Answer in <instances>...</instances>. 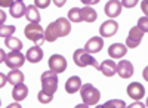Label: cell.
I'll list each match as a JSON object with an SVG mask.
<instances>
[{
	"label": "cell",
	"instance_id": "obj_23",
	"mask_svg": "<svg viewBox=\"0 0 148 108\" xmlns=\"http://www.w3.org/2000/svg\"><path fill=\"white\" fill-rule=\"evenodd\" d=\"M82 12V21H86V22H95L96 18H98V14H96V10L92 9V8H83L80 9Z\"/></svg>",
	"mask_w": 148,
	"mask_h": 108
},
{
	"label": "cell",
	"instance_id": "obj_25",
	"mask_svg": "<svg viewBox=\"0 0 148 108\" xmlns=\"http://www.w3.org/2000/svg\"><path fill=\"white\" fill-rule=\"evenodd\" d=\"M70 22H82V12L80 8H71L68 10V18Z\"/></svg>",
	"mask_w": 148,
	"mask_h": 108
},
{
	"label": "cell",
	"instance_id": "obj_21",
	"mask_svg": "<svg viewBox=\"0 0 148 108\" xmlns=\"http://www.w3.org/2000/svg\"><path fill=\"white\" fill-rule=\"evenodd\" d=\"M9 12L14 18H22L25 15V5H24V2H21V0H16V2H14V5L9 8Z\"/></svg>",
	"mask_w": 148,
	"mask_h": 108
},
{
	"label": "cell",
	"instance_id": "obj_28",
	"mask_svg": "<svg viewBox=\"0 0 148 108\" xmlns=\"http://www.w3.org/2000/svg\"><path fill=\"white\" fill-rule=\"evenodd\" d=\"M52 99H53V96L45 93L43 90H40L39 93H37V101H39L40 104H49V102H52Z\"/></svg>",
	"mask_w": 148,
	"mask_h": 108
},
{
	"label": "cell",
	"instance_id": "obj_41",
	"mask_svg": "<svg viewBox=\"0 0 148 108\" xmlns=\"http://www.w3.org/2000/svg\"><path fill=\"white\" fill-rule=\"evenodd\" d=\"M95 108H104L102 105H98V107H95Z\"/></svg>",
	"mask_w": 148,
	"mask_h": 108
},
{
	"label": "cell",
	"instance_id": "obj_5",
	"mask_svg": "<svg viewBox=\"0 0 148 108\" xmlns=\"http://www.w3.org/2000/svg\"><path fill=\"white\" fill-rule=\"evenodd\" d=\"M49 70L53 71L55 74H61V73H64V71L67 70V61H65V58L62 55H52L51 58H49Z\"/></svg>",
	"mask_w": 148,
	"mask_h": 108
},
{
	"label": "cell",
	"instance_id": "obj_14",
	"mask_svg": "<svg viewBox=\"0 0 148 108\" xmlns=\"http://www.w3.org/2000/svg\"><path fill=\"white\" fill-rule=\"evenodd\" d=\"M127 53V47L121 43H114L108 47V55L111 59H119V58H123Z\"/></svg>",
	"mask_w": 148,
	"mask_h": 108
},
{
	"label": "cell",
	"instance_id": "obj_31",
	"mask_svg": "<svg viewBox=\"0 0 148 108\" xmlns=\"http://www.w3.org/2000/svg\"><path fill=\"white\" fill-rule=\"evenodd\" d=\"M136 3H138V0H123V2H120V5H121V8L125 6V8H135L136 6Z\"/></svg>",
	"mask_w": 148,
	"mask_h": 108
},
{
	"label": "cell",
	"instance_id": "obj_19",
	"mask_svg": "<svg viewBox=\"0 0 148 108\" xmlns=\"http://www.w3.org/2000/svg\"><path fill=\"white\" fill-rule=\"evenodd\" d=\"M56 27H58V31H59V37H65V36L70 34L71 31V24L67 18H58L55 21Z\"/></svg>",
	"mask_w": 148,
	"mask_h": 108
},
{
	"label": "cell",
	"instance_id": "obj_15",
	"mask_svg": "<svg viewBox=\"0 0 148 108\" xmlns=\"http://www.w3.org/2000/svg\"><path fill=\"white\" fill-rule=\"evenodd\" d=\"M28 96V87L24 85V83H21V85H16L14 87V92H12V98H14L16 102H21L24 101Z\"/></svg>",
	"mask_w": 148,
	"mask_h": 108
},
{
	"label": "cell",
	"instance_id": "obj_27",
	"mask_svg": "<svg viewBox=\"0 0 148 108\" xmlns=\"http://www.w3.org/2000/svg\"><path fill=\"white\" fill-rule=\"evenodd\" d=\"M102 107L104 108H126V102L123 99H111V101H107Z\"/></svg>",
	"mask_w": 148,
	"mask_h": 108
},
{
	"label": "cell",
	"instance_id": "obj_37",
	"mask_svg": "<svg viewBox=\"0 0 148 108\" xmlns=\"http://www.w3.org/2000/svg\"><path fill=\"white\" fill-rule=\"evenodd\" d=\"M5 59H6V53H5L3 49H0V64L5 62Z\"/></svg>",
	"mask_w": 148,
	"mask_h": 108
},
{
	"label": "cell",
	"instance_id": "obj_2",
	"mask_svg": "<svg viewBox=\"0 0 148 108\" xmlns=\"http://www.w3.org/2000/svg\"><path fill=\"white\" fill-rule=\"evenodd\" d=\"M40 81H42V90L53 96V93L58 90V74H55L51 70L45 71L40 77Z\"/></svg>",
	"mask_w": 148,
	"mask_h": 108
},
{
	"label": "cell",
	"instance_id": "obj_39",
	"mask_svg": "<svg viewBox=\"0 0 148 108\" xmlns=\"http://www.w3.org/2000/svg\"><path fill=\"white\" fill-rule=\"evenodd\" d=\"M8 108H22L18 102H15V104H10V105H8Z\"/></svg>",
	"mask_w": 148,
	"mask_h": 108
},
{
	"label": "cell",
	"instance_id": "obj_42",
	"mask_svg": "<svg viewBox=\"0 0 148 108\" xmlns=\"http://www.w3.org/2000/svg\"><path fill=\"white\" fill-rule=\"evenodd\" d=\"M0 104H2V101H0Z\"/></svg>",
	"mask_w": 148,
	"mask_h": 108
},
{
	"label": "cell",
	"instance_id": "obj_1",
	"mask_svg": "<svg viewBox=\"0 0 148 108\" xmlns=\"http://www.w3.org/2000/svg\"><path fill=\"white\" fill-rule=\"evenodd\" d=\"M80 96L83 99V104L86 105H96L101 99V93L93 85L90 83H86V85H82L80 87Z\"/></svg>",
	"mask_w": 148,
	"mask_h": 108
},
{
	"label": "cell",
	"instance_id": "obj_11",
	"mask_svg": "<svg viewBox=\"0 0 148 108\" xmlns=\"http://www.w3.org/2000/svg\"><path fill=\"white\" fill-rule=\"evenodd\" d=\"M127 95H129V96H130L132 99L139 101V99H142V98H144V95H145V89H144V86L141 85V83L133 81V83H130V85L127 86Z\"/></svg>",
	"mask_w": 148,
	"mask_h": 108
},
{
	"label": "cell",
	"instance_id": "obj_12",
	"mask_svg": "<svg viewBox=\"0 0 148 108\" xmlns=\"http://www.w3.org/2000/svg\"><path fill=\"white\" fill-rule=\"evenodd\" d=\"M43 59V51L40 49V46H31L25 53V61L31 64H37Z\"/></svg>",
	"mask_w": 148,
	"mask_h": 108
},
{
	"label": "cell",
	"instance_id": "obj_13",
	"mask_svg": "<svg viewBox=\"0 0 148 108\" xmlns=\"http://www.w3.org/2000/svg\"><path fill=\"white\" fill-rule=\"evenodd\" d=\"M104 10H105V15L113 19V18H117L121 14V5L117 0H111V2H107Z\"/></svg>",
	"mask_w": 148,
	"mask_h": 108
},
{
	"label": "cell",
	"instance_id": "obj_32",
	"mask_svg": "<svg viewBox=\"0 0 148 108\" xmlns=\"http://www.w3.org/2000/svg\"><path fill=\"white\" fill-rule=\"evenodd\" d=\"M126 108H145V105H144L142 102L136 101V102H133V104H130V105H126Z\"/></svg>",
	"mask_w": 148,
	"mask_h": 108
},
{
	"label": "cell",
	"instance_id": "obj_10",
	"mask_svg": "<svg viewBox=\"0 0 148 108\" xmlns=\"http://www.w3.org/2000/svg\"><path fill=\"white\" fill-rule=\"evenodd\" d=\"M102 47H104V40H102V37H98V36H95V37L89 39L88 43L84 44V52H88L89 55L98 53V52H101Z\"/></svg>",
	"mask_w": 148,
	"mask_h": 108
},
{
	"label": "cell",
	"instance_id": "obj_6",
	"mask_svg": "<svg viewBox=\"0 0 148 108\" xmlns=\"http://www.w3.org/2000/svg\"><path fill=\"white\" fill-rule=\"evenodd\" d=\"M25 62V56H24L21 52H9L6 55V59H5V64L10 68V70H18L19 67L24 65Z\"/></svg>",
	"mask_w": 148,
	"mask_h": 108
},
{
	"label": "cell",
	"instance_id": "obj_8",
	"mask_svg": "<svg viewBox=\"0 0 148 108\" xmlns=\"http://www.w3.org/2000/svg\"><path fill=\"white\" fill-rule=\"evenodd\" d=\"M116 74H119L121 79H129L133 76V65L127 59H123L116 65Z\"/></svg>",
	"mask_w": 148,
	"mask_h": 108
},
{
	"label": "cell",
	"instance_id": "obj_9",
	"mask_svg": "<svg viewBox=\"0 0 148 108\" xmlns=\"http://www.w3.org/2000/svg\"><path fill=\"white\" fill-rule=\"evenodd\" d=\"M117 30H119V24L114 19H110L102 22V25L99 27V34L101 37H113L117 33Z\"/></svg>",
	"mask_w": 148,
	"mask_h": 108
},
{
	"label": "cell",
	"instance_id": "obj_3",
	"mask_svg": "<svg viewBox=\"0 0 148 108\" xmlns=\"http://www.w3.org/2000/svg\"><path fill=\"white\" fill-rule=\"evenodd\" d=\"M73 59H74V62H76V65L80 67V68H84V67L90 65V67H93L95 70H99V64H98V61H96L92 55H89L88 52H84V49L74 51Z\"/></svg>",
	"mask_w": 148,
	"mask_h": 108
},
{
	"label": "cell",
	"instance_id": "obj_36",
	"mask_svg": "<svg viewBox=\"0 0 148 108\" xmlns=\"http://www.w3.org/2000/svg\"><path fill=\"white\" fill-rule=\"evenodd\" d=\"M6 21V14L0 9V25H3V22Z\"/></svg>",
	"mask_w": 148,
	"mask_h": 108
},
{
	"label": "cell",
	"instance_id": "obj_24",
	"mask_svg": "<svg viewBox=\"0 0 148 108\" xmlns=\"http://www.w3.org/2000/svg\"><path fill=\"white\" fill-rule=\"evenodd\" d=\"M5 44H6V47L10 49V52L12 51H14V52H19L22 49V42L19 39H16V37H8V39H5Z\"/></svg>",
	"mask_w": 148,
	"mask_h": 108
},
{
	"label": "cell",
	"instance_id": "obj_17",
	"mask_svg": "<svg viewBox=\"0 0 148 108\" xmlns=\"http://www.w3.org/2000/svg\"><path fill=\"white\" fill-rule=\"evenodd\" d=\"M56 39H59V31H58V27L55 22H51L47 25V28L45 30V42H49L52 43L55 42Z\"/></svg>",
	"mask_w": 148,
	"mask_h": 108
},
{
	"label": "cell",
	"instance_id": "obj_7",
	"mask_svg": "<svg viewBox=\"0 0 148 108\" xmlns=\"http://www.w3.org/2000/svg\"><path fill=\"white\" fill-rule=\"evenodd\" d=\"M142 37H144V33L138 27L130 28L129 36H127V39H126V47H130V49L138 47L139 43H141V40H142Z\"/></svg>",
	"mask_w": 148,
	"mask_h": 108
},
{
	"label": "cell",
	"instance_id": "obj_35",
	"mask_svg": "<svg viewBox=\"0 0 148 108\" xmlns=\"http://www.w3.org/2000/svg\"><path fill=\"white\" fill-rule=\"evenodd\" d=\"M6 81H8V80H6V76H5L3 73H0V89L6 85Z\"/></svg>",
	"mask_w": 148,
	"mask_h": 108
},
{
	"label": "cell",
	"instance_id": "obj_18",
	"mask_svg": "<svg viewBox=\"0 0 148 108\" xmlns=\"http://www.w3.org/2000/svg\"><path fill=\"white\" fill-rule=\"evenodd\" d=\"M80 87H82V80H80V77H77V76H73V77H70L67 81H65V90L68 92V93H76V92H79L80 90Z\"/></svg>",
	"mask_w": 148,
	"mask_h": 108
},
{
	"label": "cell",
	"instance_id": "obj_16",
	"mask_svg": "<svg viewBox=\"0 0 148 108\" xmlns=\"http://www.w3.org/2000/svg\"><path fill=\"white\" fill-rule=\"evenodd\" d=\"M25 18L30 21V24H39L42 16L39 14V9H37L34 5L25 6Z\"/></svg>",
	"mask_w": 148,
	"mask_h": 108
},
{
	"label": "cell",
	"instance_id": "obj_26",
	"mask_svg": "<svg viewBox=\"0 0 148 108\" xmlns=\"http://www.w3.org/2000/svg\"><path fill=\"white\" fill-rule=\"evenodd\" d=\"M16 27L15 25H0V37H12V34L15 33Z\"/></svg>",
	"mask_w": 148,
	"mask_h": 108
},
{
	"label": "cell",
	"instance_id": "obj_22",
	"mask_svg": "<svg viewBox=\"0 0 148 108\" xmlns=\"http://www.w3.org/2000/svg\"><path fill=\"white\" fill-rule=\"evenodd\" d=\"M6 80L14 86L21 85V83H24V73L19 70H10V73H8L6 76Z\"/></svg>",
	"mask_w": 148,
	"mask_h": 108
},
{
	"label": "cell",
	"instance_id": "obj_29",
	"mask_svg": "<svg viewBox=\"0 0 148 108\" xmlns=\"http://www.w3.org/2000/svg\"><path fill=\"white\" fill-rule=\"evenodd\" d=\"M144 34L148 31V18L147 16H142V18H139V21H138V25H136Z\"/></svg>",
	"mask_w": 148,
	"mask_h": 108
},
{
	"label": "cell",
	"instance_id": "obj_30",
	"mask_svg": "<svg viewBox=\"0 0 148 108\" xmlns=\"http://www.w3.org/2000/svg\"><path fill=\"white\" fill-rule=\"evenodd\" d=\"M49 5H51V2H49V0H36V2H34V6H36L37 9H45V8H47Z\"/></svg>",
	"mask_w": 148,
	"mask_h": 108
},
{
	"label": "cell",
	"instance_id": "obj_34",
	"mask_svg": "<svg viewBox=\"0 0 148 108\" xmlns=\"http://www.w3.org/2000/svg\"><path fill=\"white\" fill-rule=\"evenodd\" d=\"M98 2H99V0H82V3L86 5L88 8H90V5H96Z\"/></svg>",
	"mask_w": 148,
	"mask_h": 108
},
{
	"label": "cell",
	"instance_id": "obj_20",
	"mask_svg": "<svg viewBox=\"0 0 148 108\" xmlns=\"http://www.w3.org/2000/svg\"><path fill=\"white\" fill-rule=\"evenodd\" d=\"M116 62L113 61V59H105V61L99 65V70H101V73L107 77H113L116 74Z\"/></svg>",
	"mask_w": 148,
	"mask_h": 108
},
{
	"label": "cell",
	"instance_id": "obj_40",
	"mask_svg": "<svg viewBox=\"0 0 148 108\" xmlns=\"http://www.w3.org/2000/svg\"><path fill=\"white\" fill-rule=\"evenodd\" d=\"M74 108H89V105H86V104H79V105H76Z\"/></svg>",
	"mask_w": 148,
	"mask_h": 108
},
{
	"label": "cell",
	"instance_id": "obj_38",
	"mask_svg": "<svg viewBox=\"0 0 148 108\" xmlns=\"http://www.w3.org/2000/svg\"><path fill=\"white\" fill-rule=\"evenodd\" d=\"M55 5H56L58 8H62V6L65 5V0H55Z\"/></svg>",
	"mask_w": 148,
	"mask_h": 108
},
{
	"label": "cell",
	"instance_id": "obj_33",
	"mask_svg": "<svg viewBox=\"0 0 148 108\" xmlns=\"http://www.w3.org/2000/svg\"><path fill=\"white\" fill-rule=\"evenodd\" d=\"M14 5V2H10V0H0V8H10Z\"/></svg>",
	"mask_w": 148,
	"mask_h": 108
},
{
	"label": "cell",
	"instance_id": "obj_4",
	"mask_svg": "<svg viewBox=\"0 0 148 108\" xmlns=\"http://www.w3.org/2000/svg\"><path fill=\"white\" fill-rule=\"evenodd\" d=\"M24 34H25V37L28 40L36 43V46H40L42 43H45V30L39 24H28L24 28Z\"/></svg>",
	"mask_w": 148,
	"mask_h": 108
}]
</instances>
